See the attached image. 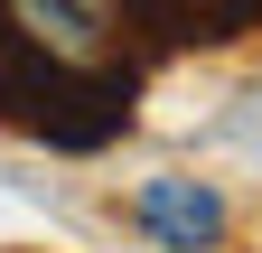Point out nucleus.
<instances>
[{
    "label": "nucleus",
    "instance_id": "obj_1",
    "mask_svg": "<svg viewBox=\"0 0 262 253\" xmlns=\"http://www.w3.org/2000/svg\"><path fill=\"white\" fill-rule=\"evenodd\" d=\"M0 47L38 56V66H66V75H122L113 19L94 0H0Z\"/></svg>",
    "mask_w": 262,
    "mask_h": 253
},
{
    "label": "nucleus",
    "instance_id": "obj_2",
    "mask_svg": "<svg viewBox=\"0 0 262 253\" xmlns=\"http://www.w3.org/2000/svg\"><path fill=\"white\" fill-rule=\"evenodd\" d=\"M131 225H141L159 253H225L234 235V206H225L215 178H187V169H159L131 187Z\"/></svg>",
    "mask_w": 262,
    "mask_h": 253
}]
</instances>
